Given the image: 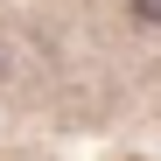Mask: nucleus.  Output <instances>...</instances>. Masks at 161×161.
Masks as SVG:
<instances>
[{
    "label": "nucleus",
    "mask_w": 161,
    "mask_h": 161,
    "mask_svg": "<svg viewBox=\"0 0 161 161\" xmlns=\"http://www.w3.org/2000/svg\"><path fill=\"white\" fill-rule=\"evenodd\" d=\"M133 14H140V21H161V0H133Z\"/></svg>",
    "instance_id": "f257e3e1"
}]
</instances>
